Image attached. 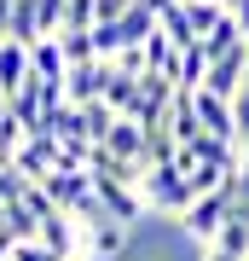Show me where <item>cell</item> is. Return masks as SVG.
<instances>
[{
  "mask_svg": "<svg viewBox=\"0 0 249 261\" xmlns=\"http://www.w3.org/2000/svg\"><path fill=\"white\" fill-rule=\"evenodd\" d=\"M139 197H145V209H151V215H168V221H180V215L191 209L197 186H191V174H185V168L157 163V168H145V174H139Z\"/></svg>",
  "mask_w": 249,
  "mask_h": 261,
  "instance_id": "cell-1",
  "label": "cell"
},
{
  "mask_svg": "<svg viewBox=\"0 0 249 261\" xmlns=\"http://www.w3.org/2000/svg\"><path fill=\"white\" fill-rule=\"evenodd\" d=\"M232 203H238V197H232V180H226V186H214V192H197L191 209L180 215V232L197 238V244H214V232L232 221Z\"/></svg>",
  "mask_w": 249,
  "mask_h": 261,
  "instance_id": "cell-2",
  "label": "cell"
},
{
  "mask_svg": "<svg viewBox=\"0 0 249 261\" xmlns=\"http://www.w3.org/2000/svg\"><path fill=\"white\" fill-rule=\"evenodd\" d=\"M243 82H249V41L226 47L220 58H209L203 87H214V93H226V99H238V93H243Z\"/></svg>",
  "mask_w": 249,
  "mask_h": 261,
  "instance_id": "cell-3",
  "label": "cell"
},
{
  "mask_svg": "<svg viewBox=\"0 0 249 261\" xmlns=\"http://www.w3.org/2000/svg\"><path fill=\"white\" fill-rule=\"evenodd\" d=\"M58 157H64V140H58V134H29V140L18 145V157H12V163H18L29 180H46V174L58 168Z\"/></svg>",
  "mask_w": 249,
  "mask_h": 261,
  "instance_id": "cell-4",
  "label": "cell"
},
{
  "mask_svg": "<svg viewBox=\"0 0 249 261\" xmlns=\"http://www.w3.org/2000/svg\"><path fill=\"white\" fill-rule=\"evenodd\" d=\"M191 105H197V122H203L209 134H226V140H238V111H232L226 93H214V87H191Z\"/></svg>",
  "mask_w": 249,
  "mask_h": 261,
  "instance_id": "cell-5",
  "label": "cell"
},
{
  "mask_svg": "<svg viewBox=\"0 0 249 261\" xmlns=\"http://www.w3.org/2000/svg\"><path fill=\"white\" fill-rule=\"evenodd\" d=\"M104 82H110V58H87V64H70L64 93L70 105H87V99H104Z\"/></svg>",
  "mask_w": 249,
  "mask_h": 261,
  "instance_id": "cell-6",
  "label": "cell"
},
{
  "mask_svg": "<svg viewBox=\"0 0 249 261\" xmlns=\"http://www.w3.org/2000/svg\"><path fill=\"white\" fill-rule=\"evenodd\" d=\"M35 75V58H29V41H12V35H0V93H18V87Z\"/></svg>",
  "mask_w": 249,
  "mask_h": 261,
  "instance_id": "cell-7",
  "label": "cell"
},
{
  "mask_svg": "<svg viewBox=\"0 0 249 261\" xmlns=\"http://www.w3.org/2000/svg\"><path fill=\"white\" fill-rule=\"evenodd\" d=\"M87 250H93V255H110V261H128V255H133V226H128V221H99V226H87Z\"/></svg>",
  "mask_w": 249,
  "mask_h": 261,
  "instance_id": "cell-8",
  "label": "cell"
},
{
  "mask_svg": "<svg viewBox=\"0 0 249 261\" xmlns=\"http://www.w3.org/2000/svg\"><path fill=\"white\" fill-rule=\"evenodd\" d=\"M99 145H110L116 157H128V163L145 168V122H139V116H116V122H110V134H104Z\"/></svg>",
  "mask_w": 249,
  "mask_h": 261,
  "instance_id": "cell-9",
  "label": "cell"
},
{
  "mask_svg": "<svg viewBox=\"0 0 249 261\" xmlns=\"http://www.w3.org/2000/svg\"><path fill=\"white\" fill-rule=\"evenodd\" d=\"M75 226H81V221H75V215L70 209H52V215H46V221H41V244H46V250H58V255H75Z\"/></svg>",
  "mask_w": 249,
  "mask_h": 261,
  "instance_id": "cell-10",
  "label": "cell"
},
{
  "mask_svg": "<svg viewBox=\"0 0 249 261\" xmlns=\"http://www.w3.org/2000/svg\"><path fill=\"white\" fill-rule=\"evenodd\" d=\"M104 99H110L122 116H139V75H128L116 58H110V82H104Z\"/></svg>",
  "mask_w": 249,
  "mask_h": 261,
  "instance_id": "cell-11",
  "label": "cell"
},
{
  "mask_svg": "<svg viewBox=\"0 0 249 261\" xmlns=\"http://www.w3.org/2000/svg\"><path fill=\"white\" fill-rule=\"evenodd\" d=\"M203 75H209V53H203V41L180 47V64H174V87H180V93H191V87H203Z\"/></svg>",
  "mask_w": 249,
  "mask_h": 261,
  "instance_id": "cell-12",
  "label": "cell"
},
{
  "mask_svg": "<svg viewBox=\"0 0 249 261\" xmlns=\"http://www.w3.org/2000/svg\"><path fill=\"white\" fill-rule=\"evenodd\" d=\"M29 58H35V75H46V82H64L70 75V58L58 47V35H41L35 47H29Z\"/></svg>",
  "mask_w": 249,
  "mask_h": 261,
  "instance_id": "cell-13",
  "label": "cell"
},
{
  "mask_svg": "<svg viewBox=\"0 0 249 261\" xmlns=\"http://www.w3.org/2000/svg\"><path fill=\"white\" fill-rule=\"evenodd\" d=\"M116 116H122V111H116L110 99H87V105H81V128H87V140L99 145L104 134H110V122H116Z\"/></svg>",
  "mask_w": 249,
  "mask_h": 261,
  "instance_id": "cell-14",
  "label": "cell"
},
{
  "mask_svg": "<svg viewBox=\"0 0 249 261\" xmlns=\"http://www.w3.org/2000/svg\"><path fill=\"white\" fill-rule=\"evenodd\" d=\"M58 47H64L70 64H87V58H99V41H93V29H58Z\"/></svg>",
  "mask_w": 249,
  "mask_h": 261,
  "instance_id": "cell-15",
  "label": "cell"
},
{
  "mask_svg": "<svg viewBox=\"0 0 249 261\" xmlns=\"http://www.w3.org/2000/svg\"><path fill=\"white\" fill-rule=\"evenodd\" d=\"M214 250H226V255H249V221H243V215H232L220 232H214Z\"/></svg>",
  "mask_w": 249,
  "mask_h": 261,
  "instance_id": "cell-16",
  "label": "cell"
},
{
  "mask_svg": "<svg viewBox=\"0 0 249 261\" xmlns=\"http://www.w3.org/2000/svg\"><path fill=\"white\" fill-rule=\"evenodd\" d=\"M185 18H191L197 35H209V29L226 18V6H220V0H185Z\"/></svg>",
  "mask_w": 249,
  "mask_h": 261,
  "instance_id": "cell-17",
  "label": "cell"
},
{
  "mask_svg": "<svg viewBox=\"0 0 249 261\" xmlns=\"http://www.w3.org/2000/svg\"><path fill=\"white\" fill-rule=\"evenodd\" d=\"M64 12H70V0H35V18H41V35H58V29H64Z\"/></svg>",
  "mask_w": 249,
  "mask_h": 261,
  "instance_id": "cell-18",
  "label": "cell"
},
{
  "mask_svg": "<svg viewBox=\"0 0 249 261\" xmlns=\"http://www.w3.org/2000/svg\"><path fill=\"white\" fill-rule=\"evenodd\" d=\"M93 6H99V23H110V18H122V12L133 6V0H93Z\"/></svg>",
  "mask_w": 249,
  "mask_h": 261,
  "instance_id": "cell-19",
  "label": "cell"
},
{
  "mask_svg": "<svg viewBox=\"0 0 249 261\" xmlns=\"http://www.w3.org/2000/svg\"><path fill=\"white\" fill-rule=\"evenodd\" d=\"M232 18H238V29L249 35V0H238V6H232Z\"/></svg>",
  "mask_w": 249,
  "mask_h": 261,
  "instance_id": "cell-20",
  "label": "cell"
},
{
  "mask_svg": "<svg viewBox=\"0 0 249 261\" xmlns=\"http://www.w3.org/2000/svg\"><path fill=\"white\" fill-rule=\"evenodd\" d=\"M203 261H243V255H226V250H214V244H209V255Z\"/></svg>",
  "mask_w": 249,
  "mask_h": 261,
  "instance_id": "cell-21",
  "label": "cell"
},
{
  "mask_svg": "<svg viewBox=\"0 0 249 261\" xmlns=\"http://www.w3.org/2000/svg\"><path fill=\"white\" fill-rule=\"evenodd\" d=\"M238 168H249V134L238 140Z\"/></svg>",
  "mask_w": 249,
  "mask_h": 261,
  "instance_id": "cell-22",
  "label": "cell"
},
{
  "mask_svg": "<svg viewBox=\"0 0 249 261\" xmlns=\"http://www.w3.org/2000/svg\"><path fill=\"white\" fill-rule=\"evenodd\" d=\"M6 111H12V99H6V93H0V116H6Z\"/></svg>",
  "mask_w": 249,
  "mask_h": 261,
  "instance_id": "cell-23",
  "label": "cell"
},
{
  "mask_svg": "<svg viewBox=\"0 0 249 261\" xmlns=\"http://www.w3.org/2000/svg\"><path fill=\"white\" fill-rule=\"evenodd\" d=\"M220 6H226V12H232V6H238V0H220Z\"/></svg>",
  "mask_w": 249,
  "mask_h": 261,
  "instance_id": "cell-24",
  "label": "cell"
},
{
  "mask_svg": "<svg viewBox=\"0 0 249 261\" xmlns=\"http://www.w3.org/2000/svg\"><path fill=\"white\" fill-rule=\"evenodd\" d=\"M243 261H249V255H243Z\"/></svg>",
  "mask_w": 249,
  "mask_h": 261,
  "instance_id": "cell-25",
  "label": "cell"
}]
</instances>
